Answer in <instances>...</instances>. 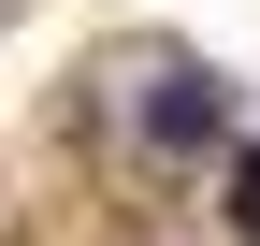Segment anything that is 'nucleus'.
<instances>
[{"label":"nucleus","instance_id":"f03ea898","mask_svg":"<svg viewBox=\"0 0 260 246\" xmlns=\"http://www.w3.org/2000/svg\"><path fill=\"white\" fill-rule=\"evenodd\" d=\"M246 232H260V174H246Z\"/></svg>","mask_w":260,"mask_h":246},{"label":"nucleus","instance_id":"f257e3e1","mask_svg":"<svg viewBox=\"0 0 260 246\" xmlns=\"http://www.w3.org/2000/svg\"><path fill=\"white\" fill-rule=\"evenodd\" d=\"M217 116H232V87H217V73H159L145 131H159V145H217Z\"/></svg>","mask_w":260,"mask_h":246}]
</instances>
